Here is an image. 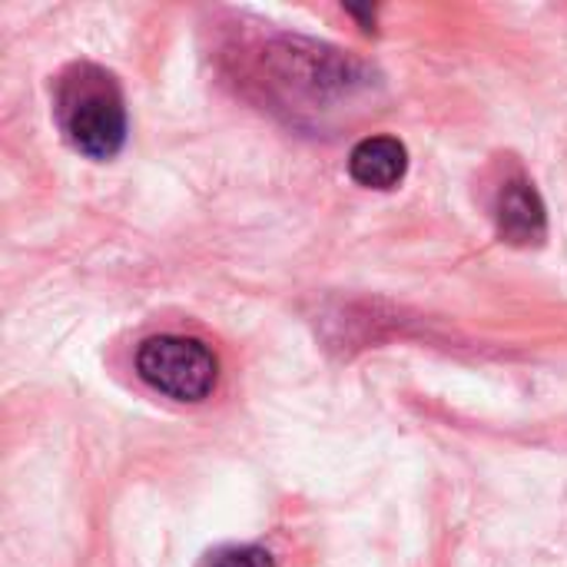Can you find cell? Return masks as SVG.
<instances>
[{"label":"cell","mask_w":567,"mask_h":567,"mask_svg":"<svg viewBox=\"0 0 567 567\" xmlns=\"http://www.w3.org/2000/svg\"><path fill=\"white\" fill-rule=\"evenodd\" d=\"M140 379L166 399L203 402L219 379V359L203 339L193 336H153L136 349Z\"/></svg>","instance_id":"2"},{"label":"cell","mask_w":567,"mask_h":567,"mask_svg":"<svg viewBox=\"0 0 567 567\" xmlns=\"http://www.w3.org/2000/svg\"><path fill=\"white\" fill-rule=\"evenodd\" d=\"M199 567H276V558L259 545H223L213 548Z\"/></svg>","instance_id":"5"},{"label":"cell","mask_w":567,"mask_h":567,"mask_svg":"<svg viewBox=\"0 0 567 567\" xmlns=\"http://www.w3.org/2000/svg\"><path fill=\"white\" fill-rule=\"evenodd\" d=\"M53 113L70 146L90 159H110L126 140V106L116 76L96 63H73L60 73Z\"/></svg>","instance_id":"1"},{"label":"cell","mask_w":567,"mask_h":567,"mask_svg":"<svg viewBox=\"0 0 567 567\" xmlns=\"http://www.w3.org/2000/svg\"><path fill=\"white\" fill-rule=\"evenodd\" d=\"M548 229L545 203L528 179H508L498 193V233L515 246L542 243Z\"/></svg>","instance_id":"3"},{"label":"cell","mask_w":567,"mask_h":567,"mask_svg":"<svg viewBox=\"0 0 567 567\" xmlns=\"http://www.w3.org/2000/svg\"><path fill=\"white\" fill-rule=\"evenodd\" d=\"M409 169V150L395 136H365L349 153V176L369 189H392Z\"/></svg>","instance_id":"4"}]
</instances>
